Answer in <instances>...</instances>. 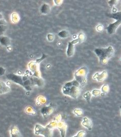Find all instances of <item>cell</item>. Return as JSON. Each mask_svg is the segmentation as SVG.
Here are the masks:
<instances>
[{"label": "cell", "mask_w": 121, "mask_h": 137, "mask_svg": "<svg viewBox=\"0 0 121 137\" xmlns=\"http://www.w3.org/2000/svg\"><path fill=\"white\" fill-rule=\"evenodd\" d=\"M7 78L13 83L22 86L28 91H31L32 87L33 86L31 76L9 74L7 75Z\"/></svg>", "instance_id": "obj_1"}, {"label": "cell", "mask_w": 121, "mask_h": 137, "mask_svg": "<svg viewBox=\"0 0 121 137\" xmlns=\"http://www.w3.org/2000/svg\"><path fill=\"white\" fill-rule=\"evenodd\" d=\"M81 87L76 80L67 83L63 86L62 91L64 94L73 98H77L81 93Z\"/></svg>", "instance_id": "obj_2"}, {"label": "cell", "mask_w": 121, "mask_h": 137, "mask_svg": "<svg viewBox=\"0 0 121 137\" xmlns=\"http://www.w3.org/2000/svg\"><path fill=\"white\" fill-rule=\"evenodd\" d=\"M95 52L103 64H106L109 59L112 56L114 50L111 46L107 48H98L95 50Z\"/></svg>", "instance_id": "obj_3"}, {"label": "cell", "mask_w": 121, "mask_h": 137, "mask_svg": "<svg viewBox=\"0 0 121 137\" xmlns=\"http://www.w3.org/2000/svg\"><path fill=\"white\" fill-rule=\"evenodd\" d=\"M87 75V68L82 67L75 73V80L80 85L81 88L83 87L86 83V77Z\"/></svg>", "instance_id": "obj_4"}, {"label": "cell", "mask_w": 121, "mask_h": 137, "mask_svg": "<svg viewBox=\"0 0 121 137\" xmlns=\"http://www.w3.org/2000/svg\"><path fill=\"white\" fill-rule=\"evenodd\" d=\"M34 133L36 135H41L44 137H52L53 130L47 126L37 124L34 127Z\"/></svg>", "instance_id": "obj_5"}, {"label": "cell", "mask_w": 121, "mask_h": 137, "mask_svg": "<svg viewBox=\"0 0 121 137\" xmlns=\"http://www.w3.org/2000/svg\"><path fill=\"white\" fill-rule=\"evenodd\" d=\"M29 69L32 73V76L35 77H40L39 72L38 71V63L36 62L31 61L29 63Z\"/></svg>", "instance_id": "obj_6"}, {"label": "cell", "mask_w": 121, "mask_h": 137, "mask_svg": "<svg viewBox=\"0 0 121 137\" xmlns=\"http://www.w3.org/2000/svg\"><path fill=\"white\" fill-rule=\"evenodd\" d=\"M57 128L59 130L60 132V134H61L62 137H65L67 128L68 125L64 121H60L57 123Z\"/></svg>", "instance_id": "obj_7"}, {"label": "cell", "mask_w": 121, "mask_h": 137, "mask_svg": "<svg viewBox=\"0 0 121 137\" xmlns=\"http://www.w3.org/2000/svg\"><path fill=\"white\" fill-rule=\"evenodd\" d=\"M120 25V21H116L115 22L110 24L107 28V32L109 34H112L114 33L116 29L118 27V26Z\"/></svg>", "instance_id": "obj_8"}, {"label": "cell", "mask_w": 121, "mask_h": 137, "mask_svg": "<svg viewBox=\"0 0 121 137\" xmlns=\"http://www.w3.org/2000/svg\"><path fill=\"white\" fill-rule=\"evenodd\" d=\"M7 28V23L4 20L2 14L0 12V36H1L5 31H6Z\"/></svg>", "instance_id": "obj_9"}, {"label": "cell", "mask_w": 121, "mask_h": 137, "mask_svg": "<svg viewBox=\"0 0 121 137\" xmlns=\"http://www.w3.org/2000/svg\"><path fill=\"white\" fill-rule=\"evenodd\" d=\"M53 111L54 109L51 106H45L41 108V113L43 117L46 118L51 115L53 113Z\"/></svg>", "instance_id": "obj_10"}, {"label": "cell", "mask_w": 121, "mask_h": 137, "mask_svg": "<svg viewBox=\"0 0 121 137\" xmlns=\"http://www.w3.org/2000/svg\"><path fill=\"white\" fill-rule=\"evenodd\" d=\"M10 91L9 87L4 81H0V94L7 93Z\"/></svg>", "instance_id": "obj_11"}, {"label": "cell", "mask_w": 121, "mask_h": 137, "mask_svg": "<svg viewBox=\"0 0 121 137\" xmlns=\"http://www.w3.org/2000/svg\"><path fill=\"white\" fill-rule=\"evenodd\" d=\"M82 125L88 130H92L93 127V123L92 121L87 117H84L82 122Z\"/></svg>", "instance_id": "obj_12"}, {"label": "cell", "mask_w": 121, "mask_h": 137, "mask_svg": "<svg viewBox=\"0 0 121 137\" xmlns=\"http://www.w3.org/2000/svg\"><path fill=\"white\" fill-rule=\"evenodd\" d=\"M107 77V72L104 71H103L101 74L97 73L94 76V79H96L98 81H102L104 80Z\"/></svg>", "instance_id": "obj_13"}, {"label": "cell", "mask_w": 121, "mask_h": 137, "mask_svg": "<svg viewBox=\"0 0 121 137\" xmlns=\"http://www.w3.org/2000/svg\"><path fill=\"white\" fill-rule=\"evenodd\" d=\"M32 83L33 86H37L38 87H42L44 85L43 80L40 77H35L32 76Z\"/></svg>", "instance_id": "obj_14"}, {"label": "cell", "mask_w": 121, "mask_h": 137, "mask_svg": "<svg viewBox=\"0 0 121 137\" xmlns=\"http://www.w3.org/2000/svg\"><path fill=\"white\" fill-rule=\"evenodd\" d=\"M11 137H22L21 134L19 130V128L16 126H12L10 128Z\"/></svg>", "instance_id": "obj_15"}, {"label": "cell", "mask_w": 121, "mask_h": 137, "mask_svg": "<svg viewBox=\"0 0 121 137\" xmlns=\"http://www.w3.org/2000/svg\"><path fill=\"white\" fill-rule=\"evenodd\" d=\"M0 43L3 46L8 48L10 44V39L7 36H0Z\"/></svg>", "instance_id": "obj_16"}, {"label": "cell", "mask_w": 121, "mask_h": 137, "mask_svg": "<svg viewBox=\"0 0 121 137\" xmlns=\"http://www.w3.org/2000/svg\"><path fill=\"white\" fill-rule=\"evenodd\" d=\"M75 52V48H74V44H73L72 42H70L69 43L68 45V47L67 51V55L69 57L72 56Z\"/></svg>", "instance_id": "obj_17"}, {"label": "cell", "mask_w": 121, "mask_h": 137, "mask_svg": "<svg viewBox=\"0 0 121 137\" xmlns=\"http://www.w3.org/2000/svg\"><path fill=\"white\" fill-rule=\"evenodd\" d=\"M51 11L50 6L47 4H43L40 8V12L43 15H48Z\"/></svg>", "instance_id": "obj_18"}, {"label": "cell", "mask_w": 121, "mask_h": 137, "mask_svg": "<svg viewBox=\"0 0 121 137\" xmlns=\"http://www.w3.org/2000/svg\"><path fill=\"white\" fill-rule=\"evenodd\" d=\"M109 17L110 18H113V19H115L116 20V21H120V12H115L114 13L110 14L108 15Z\"/></svg>", "instance_id": "obj_19"}, {"label": "cell", "mask_w": 121, "mask_h": 137, "mask_svg": "<svg viewBox=\"0 0 121 137\" xmlns=\"http://www.w3.org/2000/svg\"><path fill=\"white\" fill-rule=\"evenodd\" d=\"M58 35L60 37L63 38H66L69 36L70 33L68 31L63 30L62 31H60V32H59Z\"/></svg>", "instance_id": "obj_20"}, {"label": "cell", "mask_w": 121, "mask_h": 137, "mask_svg": "<svg viewBox=\"0 0 121 137\" xmlns=\"http://www.w3.org/2000/svg\"><path fill=\"white\" fill-rule=\"evenodd\" d=\"M11 20L13 23H17L19 22L20 17L18 13H13L11 15Z\"/></svg>", "instance_id": "obj_21"}, {"label": "cell", "mask_w": 121, "mask_h": 137, "mask_svg": "<svg viewBox=\"0 0 121 137\" xmlns=\"http://www.w3.org/2000/svg\"><path fill=\"white\" fill-rule=\"evenodd\" d=\"M25 112L27 114H31V115H35L36 114V112L33 109V107L31 106H28L26 108Z\"/></svg>", "instance_id": "obj_22"}, {"label": "cell", "mask_w": 121, "mask_h": 137, "mask_svg": "<svg viewBox=\"0 0 121 137\" xmlns=\"http://www.w3.org/2000/svg\"><path fill=\"white\" fill-rule=\"evenodd\" d=\"M37 104H38V105H40V104H44L46 102L47 100L46 98L44 97L43 96H39V97H38L37 99Z\"/></svg>", "instance_id": "obj_23"}, {"label": "cell", "mask_w": 121, "mask_h": 137, "mask_svg": "<svg viewBox=\"0 0 121 137\" xmlns=\"http://www.w3.org/2000/svg\"><path fill=\"white\" fill-rule=\"evenodd\" d=\"M57 122L53 120V121L49 123L46 126L48 127V128L53 130V129L57 128Z\"/></svg>", "instance_id": "obj_24"}, {"label": "cell", "mask_w": 121, "mask_h": 137, "mask_svg": "<svg viewBox=\"0 0 121 137\" xmlns=\"http://www.w3.org/2000/svg\"><path fill=\"white\" fill-rule=\"evenodd\" d=\"M73 113L75 115H76L77 116H78V117L82 116L83 115V110H82L81 109H80V108L75 109L73 111Z\"/></svg>", "instance_id": "obj_25"}, {"label": "cell", "mask_w": 121, "mask_h": 137, "mask_svg": "<svg viewBox=\"0 0 121 137\" xmlns=\"http://www.w3.org/2000/svg\"><path fill=\"white\" fill-rule=\"evenodd\" d=\"M92 94L90 92H86L83 95V97L88 102H89L92 97Z\"/></svg>", "instance_id": "obj_26"}, {"label": "cell", "mask_w": 121, "mask_h": 137, "mask_svg": "<svg viewBox=\"0 0 121 137\" xmlns=\"http://www.w3.org/2000/svg\"><path fill=\"white\" fill-rule=\"evenodd\" d=\"M86 135V132L83 130H80L77 132L76 135L73 137H84Z\"/></svg>", "instance_id": "obj_27"}, {"label": "cell", "mask_w": 121, "mask_h": 137, "mask_svg": "<svg viewBox=\"0 0 121 137\" xmlns=\"http://www.w3.org/2000/svg\"><path fill=\"white\" fill-rule=\"evenodd\" d=\"M108 91H109V87L108 85H105L102 87L101 92L103 93H106L108 92Z\"/></svg>", "instance_id": "obj_28"}, {"label": "cell", "mask_w": 121, "mask_h": 137, "mask_svg": "<svg viewBox=\"0 0 121 137\" xmlns=\"http://www.w3.org/2000/svg\"><path fill=\"white\" fill-rule=\"evenodd\" d=\"M101 93V91H100V90H97V89H96V90H93L91 94H92V95H93L94 96H98L99 95H100Z\"/></svg>", "instance_id": "obj_29"}, {"label": "cell", "mask_w": 121, "mask_h": 137, "mask_svg": "<svg viewBox=\"0 0 121 137\" xmlns=\"http://www.w3.org/2000/svg\"><path fill=\"white\" fill-rule=\"evenodd\" d=\"M53 121H54L57 123L60 121H62V115H58L54 117Z\"/></svg>", "instance_id": "obj_30"}, {"label": "cell", "mask_w": 121, "mask_h": 137, "mask_svg": "<svg viewBox=\"0 0 121 137\" xmlns=\"http://www.w3.org/2000/svg\"><path fill=\"white\" fill-rule=\"evenodd\" d=\"M54 38H55V37H54V35L52 34H49L47 35V38L49 42L53 41L54 39Z\"/></svg>", "instance_id": "obj_31"}, {"label": "cell", "mask_w": 121, "mask_h": 137, "mask_svg": "<svg viewBox=\"0 0 121 137\" xmlns=\"http://www.w3.org/2000/svg\"><path fill=\"white\" fill-rule=\"evenodd\" d=\"M85 38V36L83 34L81 33V34H80L78 36V39L79 40V42H82Z\"/></svg>", "instance_id": "obj_32"}, {"label": "cell", "mask_w": 121, "mask_h": 137, "mask_svg": "<svg viewBox=\"0 0 121 137\" xmlns=\"http://www.w3.org/2000/svg\"><path fill=\"white\" fill-rule=\"evenodd\" d=\"M5 71L6 70L4 67L0 66V76H2L4 75L5 73Z\"/></svg>", "instance_id": "obj_33"}, {"label": "cell", "mask_w": 121, "mask_h": 137, "mask_svg": "<svg viewBox=\"0 0 121 137\" xmlns=\"http://www.w3.org/2000/svg\"><path fill=\"white\" fill-rule=\"evenodd\" d=\"M109 4L112 6L113 5H115L117 3V1H115V0H112V1H109L108 2Z\"/></svg>", "instance_id": "obj_34"}, {"label": "cell", "mask_w": 121, "mask_h": 137, "mask_svg": "<svg viewBox=\"0 0 121 137\" xmlns=\"http://www.w3.org/2000/svg\"><path fill=\"white\" fill-rule=\"evenodd\" d=\"M55 3L57 5H59L63 3V1H58V0H55L54 1Z\"/></svg>", "instance_id": "obj_35"}, {"label": "cell", "mask_w": 121, "mask_h": 137, "mask_svg": "<svg viewBox=\"0 0 121 137\" xmlns=\"http://www.w3.org/2000/svg\"><path fill=\"white\" fill-rule=\"evenodd\" d=\"M97 29L99 31H102L103 30V27L102 26H101V25H99V26H98L97 27Z\"/></svg>", "instance_id": "obj_36"}]
</instances>
